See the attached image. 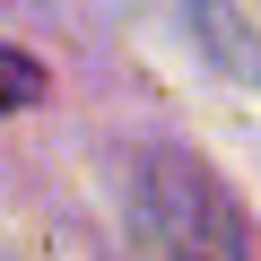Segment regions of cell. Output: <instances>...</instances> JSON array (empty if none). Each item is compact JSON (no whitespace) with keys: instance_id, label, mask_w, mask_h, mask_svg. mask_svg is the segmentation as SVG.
Listing matches in <instances>:
<instances>
[{"instance_id":"cell-2","label":"cell","mask_w":261,"mask_h":261,"mask_svg":"<svg viewBox=\"0 0 261 261\" xmlns=\"http://www.w3.org/2000/svg\"><path fill=\"white\" fill-rule=\"evenodd\" d=\"M53 79H44V61L35 53H18V44H0V113H18V105H35Z\"/></svg>"},{"instance_id":"cell-1","label":"cell","mask_w":261,"mask_h":261,"mask_svg":"<svg viewBox=\"0 0 261 261\" xmlns=\"http://www.w3.org/2000/svg\"><path fill=\"white\" fill-rule=\"evenodd\" d=\"M122 226H130L140 261H252L244 209L183 148H130L122 157Z\"/></svg>"}]
</instances>
